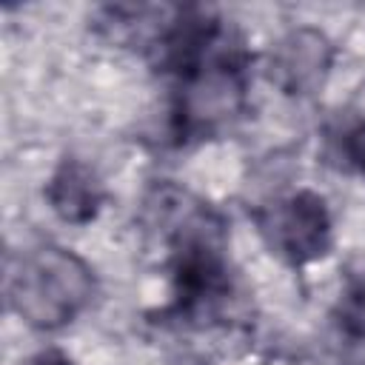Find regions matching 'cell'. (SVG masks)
I'll return each instance as SVG.
<instances>
[{"instance_id": "obj_2", "label": "cell", "mask_w": 365, "mask_h": 365, "mask_svg": "<svg viewBox=\"0 0 365 365\" xmlns=\"http://www.w3.org/2000/svg\"><path fill=\"white\" fill-rule=\"evenodd\" d=\"M248 57L242 43L228 31L217 51L180 80L171 123L177 137H202L231 123L245 106Z\"/></svg>"}, {"instance_id": "obj_8", "label": "cell", "mask_w": 365, "mask_h": 365, "mask_svg": "<svg viewBox=\"0 0 365 365\" xmlns=\"http://www.w3.org/2000/svg\"><path fill=\"white\" fill-rule=\"evenodd\" d=\"M23 365H74V359L60 348H43V351L31 354Z\"/></svg>"}, {"instance_id": "obj_6", "label": "cell", "mask_w": 365, "mask_h": 365, "mask_svg": "<svg viewBox=\"0 0 365 365\" xmlns=\"http://www.w3.org/2000/svg\"><path fill=\"white\" fill-rule=\"evenodd\" d=\"M334 322L348 339H365V277H356L342 288L334 305Z\"/></svg>"}, {"instance_id": "obj_7", "label": "cell", "mask_w": 365, "mask_h": 365, "mask_svg": "<svg viewBox=\"0 0 365 365\" xmlns=\"http://www.w3.org/2000/svg\"><path fill=\"white\" fill-rule=\"evenodd\" d=\"M342 151L348 157V163L365 174V123H356L345 131V140H342Z\"/></svg>"}, {"instance_id": "obj_4", "label": "cell", "mask_w": 365, "mask_h": 365, "mask_svg": "<svg viewBox=\"0 0 365 365\" xmlns=\"http://www.w3.org/2000/svg\"><path fill=\"white\" fill-rule=\"evenodd\" d=\"M334 66V43L311 26L291 29L277 40L268 60L271 83L291 97L314 94Z\"/></svg>"}, {"instance_id": "obj_5", "label": "cell", "mask_w": 365, "mask_h": 365, "mask_svg": "<svg viewBox=\"0 0 365 365\" xmlns=\"http://www.w3.org/2000/svg\"><path fill=\"white\" fill-rule=\"evenodd\" d=\"M46 202L63 222L88 225L106 202V188L88 163L63 157L46 182Z\"/></svg>"}, {"instance_id": "obj_3", "label": "cell", "mask_w": 365, "mask_h": 365, "mask_svg": "<svg viewBox=\"0 0 365 365\" xmlns=\"http://www.w3.org/2000/svg\"><path fill=\"white\" fill-rule=\"evenodd\" d=\"M271 248L291 265H311L334 245V220L325 197L317 191H294L282 197L262 220Z\"/></svg>"}, {"instance_id": "obj_1", "label": "cell", "mask_w": 365, "mask_h": 365, "mask_svg": "<svg viewBox=\"0 0 365 365\" xmlns=\"http://www.w3.org/2000/svg\"><path fill=\"white\" fill-rule=\"evenodd\" d=\"M94 297L91 265L63 245H40L20 254L6 271L9 308L37 331L74 322Z\"/></svg>"}]
</instances>
